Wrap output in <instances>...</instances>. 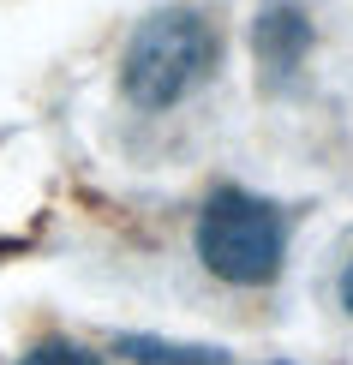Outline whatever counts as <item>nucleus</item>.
Wrapping results in <instances>:
<instances>
[{"label": "nucleus", "instance_id": "nucleus-1", "mask_svg": "<svg viewBox=\"0 0 353 365\" xmlns=\"http://www.w3.org/2000/svg\"><path fill=\"white\" fill-rule=\"evenodd\" d=\"M216 66H222V30L198 6H162L132 30L126 54H120V90L132 108L162 114L186 102Z\"/></svg>", "mask_w": 353, "mask_h": 365}, {"label": "nucleus", "instance_id": "nucleus-2", "mask_svg": "<svg viewBox=\"0 0 353 365\" xmlns=\"http://www.w3.org/2000/svg\"><path fill=\"white\" fill-rule=\"evenodd\" d=\"M192 246L198 264L210 269L227 287H270L282 276V257H287V216L257 192L222 186L204 197L192 227Z\"/></svg>", "mask_w": 353, "mask_h": 365}, {"label": "nucleus", "instance_id": "nucleus-3", "mask_svg": "<svg viewBox=\"0 0 353 365\" xmlns=\"http://www.w3.org/2000/svg\"><path fill=\"white\" fill-rule=\"evenodd\" d=\"M252 54H257V66H264L275 84L294 78L300 60L312 54V19H305V6L270 0V6L257 12V24H252Z\"/></svg>", "mask_w": 353, "mask_h": 365}, {"label": "nucleus", "instance_id": "nucleus-4", "mask_svg": "<svg viewBox=\"0 0 353 365\" xmlns=\"http://www.w3.org/2000/svg\"><path fill=\"white\" fill-rule=\"evenodd\" d=\"M114 354H126L138 365H227L222 347H180V341H156V336H120Z\"/></svg>", "mask_w": 353, "mask_h": 365}, {"label": "nucleus", "instance_id": "nucleus-5", "mask_svg": "<svg viewBox=\"0 0 353 365\" xmlns=\"http://www.w3.org/2000/svg\"><path fill=\"white\" fill-rule=\"evenodd\" d=\"M19 365H108V359L90 354V347H78V341H42V347H30Z\"/></svg>", "mask_w": 353, "mask_h": 365}, {"label": "nucleus", "instance_id": "nucleus-6", "mask_svg": "<svg viewBox=\"0 0 353 365\" xmlns=\"http://www.w3.org/2000/svg\"><path fill=\"white\" fill-rule=\"evenodd\" d=\"M342 306L353 312V257H347V269H342Z\"/></svg>", "mask_w": 353, "mask_h": 365}, {"label": "nucleus", "instance_id": "nucleus-7", "mask_svg": "<svg viewBox=\"0 0 353 365\" xmlns=\"http://www.w3.org/2000/svg\"><path fill=\"white\" fill-rule=\"evenodd\" d=\"M270 365H287V359H270Z\"/></svg>", "mask_w": 353, "mask_h": 365}]
</instances>
